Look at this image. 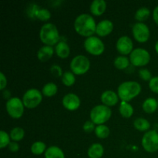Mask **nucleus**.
Instances as JSON below:
<instances>
[{
	"mask_svg": "<svg viewBox=\"0 0 158 158\" xmlns=\"http://www.w3.org/2000/svg\"><path fill=\"white\" fill-rule=\"evenodd\" d=\"M35 17H36L40 21L46 22L51 18V12H49V9L41 8V9H38L35 11Z\"/></svg>",
	"mask_w": 158,
	"mask_h": 158,
	"instance_id": "7c9ffc66",
	"label": "nucleus"
},
{
	"mask_svg": "<svg viewBox=\"0 0 158 158\" xmlns=\"http://www.w3.org/2000/svg\"><path fill=\"white\" fill-rule=\"evenodd\" d=\"M2 95H3V97L7 100H9V99H11L12 97H11L10 91L8 90V89H5V90L2 91Z\"/></svg>",
	"mask_w": 158,
	"mask_h": 158,
	"instance_id": "ea45409f",
	"label": "nucleus"
},
{
	"mask_svg": "<svg viewBox=\"0 0 158 158\" xmlns=\"http://www.w3.org/2000/svg\"><path fill=\"white\" fill-rule=\"evenodd\" d=\"M62 104L67 110L75 111L80 108L81 105V100L78 95L73 93H69L63 97Z\"/></svg>",
	"mask_w": 158,
	"mask_h": 158,
	"instance_id": "ddd939ff",
	"label": "nucleus"
},
{
	"mask_svg": "<svg viewBox=\"0 0 158 158\" xmlns=\"http://www.w3.org/2000/svg\"><path fill=\"white\" fill-rule=\"evenodd\" d=\"M8 149L12 153H15L17 151H19V144L18 143V142L15 141H11V143H9V145L8 146Z\"/></svg>",
	"mask_w": 158,
	"mask_h": 158,
	"instance_id": "4c0bfd02",
	"label": "nucleus"
},
{
	"mask_svg": "<svg viewBox=\"0 0 158 158\" xmlns=\"http://www.w3.org/2000/svg\"><path fill=\"white\" fill-rule=\"evenodd\" d=\"M114 30V23L109 19H103L97 24L96 34L99 37H105L109 35Z\"/></svg>",
	"mask_w": 158,
	"mask_h": 158,
	"instance_id": "2eb2a0df",
	"label": "nucleus"
},
{
	"mask_svg": "<svg viewBox=\"0 0 158 158\" xmlns=\"http://www.w3.org/2000/svg\"><path fill=\"white\" fill-rule=\"evenodd\" d=\"M95 124L91 121L90 120H86L83 125V130L85 133H92L93 131H95Z\"/></svg>",
	"mask_w": 158,
	"mask_h": 158,
	"instance_id": "f704fd0d",
	"label": "nucleus"
},
{
	"mask_svg": "<svg viewBox=\"0 0 158 158\" xmlns=\"http://www.w3.org/2000/svg\"><path fill=\"white\" fill-rule=\"evenodd\" d=\"M116 49L121 56L130 55L134 50V43L128 35H122L116 43Z\"/></svg>",
	"mask_w": 158,
	"mask_h": 158,
	"instance_id": "f8f14e48",
	"label": "nucleus"
},
{
	"mask_svg": "<svg viewBox=\"0 0 158 158\" xmlns=\"http://www.w3.org/2000/svg\"><path fill=\"white\" fill-rule=\"evenodd\" d=\"M43 96L41 91L32 88L25 92L22 100H23L25 107L28 109H34L42 103Z\"/></svg>",
	"mask_w": 158,
	"mask_h": 158,
	"instance_id": "6e6552de",
	"label": "nucleus"
},
{
	"mask_svg": "<svg viewBox=\"0 0 158 158\" xmlns=\"http://www.w3.org/2000/svg\"><path fill=\"white\" fill-rule=\"evenodd\" d=\"M132 34L136 41L144 43L149 40L151 31L144 23H136L132 27Z\"/></svg>",
	"mask_w": 158,
	"mask_h": 158,
	"instance_id": "9b49d317",
	"label": "nucleus"
},
{
	"mask_svg": "<svg viewBox=\"0 0 158 158\" xmlns=\"http://www.w3.org/2000/svg\"><path fill=\"white\" fill-rule=\"evenodd\" d=\"M112 116V110L110 107L105 106L103 104L96 105L91 109L89 113L90 120L95 125L105 124Z\"/></svg>",
	"mask_w": 158,
	"mask_h": 158,
	"instance_id": "20e7f679",
	"label": "nucleus"
},
{
	"mask_svg": "<svg viewBox=\"0 0 158 158\" xmlns=\"http://www.w3.org/2000/svg\"><path fill=\"white\" fill-rule=\"evenodd\" d=\"M134 127L140 132H148L151 128V123L147 119L138 117L134 121Z\"/></svg>",
	"mask_w": 158,
	"mask_h": 158,
	"instance_id": "5701e85b",
	"label": "nucleus"
},
{
	"mask_svg": "<svg viewBox=\"0 0 158 158\" xmlns=\"http://www.w3.org/2000/svg\"><path fill=\"white\" fill-rule=\"evenodd\" d=\"M130 62L137 67L147 66L151 61V54L143 48H136L130 54Z\"/></svg>",
	"mask_w": 158,
	"mask_h": 158,
	"instance_id": "1a4fd4ad",
	"label": "nucleus"
},
{
	"mask_svg": "<svg viewBox=\"0 0 158 158\" xmlns=\"http://www.w3.org/2000/svg\"><path fill=\"white\" fill-rule=\"evenodd\" d=\"M103 154L104 148L101 143H93L87 150V156L89 158H102Z\"/></svg>",
	"mask_w": 158,
	"mask_h": 158,
	"instance_id": "6ab92c4d",
	"label": "nucleus"
},
{
	"mask_svg": "<svg viewBox=\"0 0 158 158\" xmlns=\"http://www.w3.org/2000/svg\"><path fill=\"white\" fill-rule=\"evenodd\" d=\"M141 85L136 81H125L119 85L117 94L121 101L130 102L141 92Z\"/></svg>",
	"mask_w": 158,
	"mask_h": 158,
	"instance_id": "f03ea898",
	"label": "nucleus"
},
{
	"mask_svg": "<svg viewBox=\"0 0 158 158\" xmlns=\"http://www.w3.org/2000/svg\"><path fill=\"white\" fill-rule=\"evenodd\" d=\"M54 52H55V48L53 46H43L42 47L40 48L38 51H37V58L42 63H46L48 60H50L53 56Z\"/></svg>",
	"mask_w": 158,
	"mask_h": 158,
	"instance_id": "f3484780",
	"label": "nucleus"
},
{
	"mask_svg": "<svg viewBox=\"0 0 158 158\" xmlns=\"http://www.w3.org/2000/svg\"><path fill=\"white\" fill-rule=\"evenodd\" d=\"M149 88L152 92L158 94V77H152L149 81Z\"/></svg>",
	"mask_w": 158,
	"mask_h": 158,
	"instance_id": "c9c22d12",
	"label": "nucleus"
},
{
	"mask_svg": "<svg viewBox=\"0 0 158 158\" xmlns=\"http://www.w3.org/2000/svg\"><path fill=\"white\" fill-rule=\"evenodd\" d=\"M7 86V78L2 72L0 73V89L2 91L5 90Z\"/></svg>",
	"mask_w": 158,
	"mask_h": 158,
	"instance_id": "e433bc0d",
	"label": "nucleus"
},
{
	"mask_svg": "<svg viewBox=\"0 0 158 158\" xmlns=\"http://www.w3.org/2000/svg\"><path fill=\"white\" fill-rule=\"evenodd\" d=\"M154 49H155V51L158 54V40L157 42H156L155 43V46H154Z\"/></svg>",
	"mask_w": 158,
	"mask_h": 158,
	"instance_id": "a19ab883",
	"label": "nucleus"
},
{
	"mask_svg": "<svg viewBox=\"0 0 158 158\" xmlns=\"http://www.w3.org/2000/svg\"><path fill=\"white\" fill-rule=\"evenodd\" d=\"M44 157L45 158H65V154L59 147L50 146L46 149Z\"/></svg>",
	"mask_w": 158,
	"mask_h": 158,
	"instance_id": "4be33fe9",
	"label": "nucleus"
},
{
	"mask_svg": "<svg viewBox=\"0 0 158 158\" xmlns=\"http://www.w3.org/2000/svg\"><path fill=\"white\" fill-rule=\"evenodd\" d=\"M151 14V10L148 8L141 7L136 11L134 18L137 20V23H143L149 18Z\"/></svg>",
	"mask_w": 158,
	"mask_h": 158,
	"instance_id": "bb28decb",
	"label": "nucleus"
},
{
	"mask_svg": "<svg viewBox=\"0 0 158 158\" xmlns=\"http://www.w3.org/2000/svg\"><path fill=\"white\" fill-rule=\"evenodd\" d=\"M141 145L145 151L155 153L158 151V132L156 130H151L143 134L141 139Z\"/></svg>",
	"mask_w": 158,
	"mask_h": 158,
	"instance_id": "9d476101",
	"label": "nucleus"
},
{
	"mask_svg": "<svg viewBox=\"0 0 158 158\" xmlns=\"http://www.w3.org/2000/svg\"><path fill=\"white\" fill-rule=\"evenodd\" d=\"M158 108V102L154 97H148L145 99L142 103V109L146 114H151L157 111Z\"/></svg>",
	"mask_w": 158,
	"mask_h": 158,
	"instance_id": "aec40b11",
	"label": "nucleus"
},
{
	"mask_svg": "<svg viewBox=\"0 0 158 158\" xmlns=\"http://www.w3.org/2000/svg\"><path fill=\"white\" fill-rule=\"evenodd\" d=\"M62 83L64 86H72L76 83V75L71 71H66L63 73V76L61 77Z\"/></svg>",
	"mask_w": 158,
	"mask_h": 158,
	"instance_id": "c756f323",
	"label": "nucleus"
},
{
	"mask_svg": "<svg viewBox=\"0 0 158 158\" xmlns=\"http://www.w3.org/2000/svg\"><path fill=\"white\" fill-rule=\"evenodd\" d=\"M41 92L44 97H52L55 96L58 92V86L56 83H52V82L47 83L43 86Z\"/></svg>",
	"mask_w": 158,
	"mask_h": 158,
	"instance_id": "b1692460",
	"label": "nucleus"
},
{
	"mask_svg": "<svg viewBox=\"0 0 158 158\" xmlns=\"http://www.w3.org/2000/svg\"><path fill=\"white\" fill-rule=\"evenodd\" d=\"M97 24L92 15L88 13H82L79 15L74 20L73 27L77 33L81 36H93L96 33Z\"/></svg>",
	"mask_w": 158,
	"mask_h": 158,
	"instance_id": "f257e3e1",
	"label": "nucleus"
},
{
	"mask_svg": "<svg viewBox=\"0 0 158 158\" xmlns=\"http://www.w3.org/2000/svg\"><path fill=\"white\" fill-rule=\"evenodd\" d=\"M106 6L104 0H94L89 6V12L93 15L100 16L106 12Z\"/></svg>",
	"mask_w": 158,
	"mask_h": 158,
	"instance_id": "dca6fc26",
	"label": "nucleus"
},
{
	"mask_svg": "<svg viewBox=\"0 0 158 158\" xmlns=\"http://www.w3.org/2000/svg\"><path fill=\"white\" fill-rule=\"evenodd\" d=\"M119 112L123 118L128 119L134 115V110L129 102L121 101L119 106Z\"/></svg>",
	"mask_w": 158,
	"mask_h": 158,
	"instance_id": "412c9836",
	"label": "nucleus"
},
{
	"mask_svg": "<svg viewBox=\"0 0 158 158\" xmlns=\"http://www.w3.org/2000/svg\"><path fill=\"white\" fill-rule=\"evenodd\" d=\"M40 39L46 46H56L60 41V35L56 26L47 23L42 26L40 30Z\"/></svg>",
	"mask_w": 158,
	"mask_h": 158,
	"instance_id": "7ed1b4c3",
	"label": "nucleus"
},
{
	"mask_svg": "<svg viewBox=\"0 0 158 158\" xmlns=\"http://www.w3.org/2000/svg\"><path fill=\"white\" fill-rule=\"evenodd\" d=\"M55 52L60 59H66L70 54V47L66 42L60 40L55 46Z\"/></svg>",
	"mask_w": 158,
	"mask_h": 158,
	"instance_id": "a211bd4d",
	"label": "nucleus"
},
{
	"mask_svg": "<svg viewBox=\"0 0 158 158\" xmlns=\"http://www.w3.org/2000/svg\"><path fill=\"white\" fill-rule=\"evenodd\" d=\"M6 109L8 114L12 119H20L24 114L25 106L22 99L12 97L6 101Z\"/></svg>",
	"mask_w": 158,
	"mask_h": 158,
	"instance_id": "0eeeda50",
	"label": "nucleus"
},
{
	"mask_svg": "<svg viewBox=\"0 0 158 158\" xmlns=\"http://www.w3.org/2000/svg\"><path fill=\"white\" fill-rule=\"evenodd\" d=\"M46 149H47V147L46 144L44 142L41 141V140H38V141H35L31 145L30 151L32 152V154L35 156H40L42 154H45Z\"/></svg>",
	"mask_w": 158,
	"mask_h": 158,
	"instance_id": "a878e982",
	"label": "nucleus"
},
{
	"mask_svg": "<svg viewBox=\"0 0 158 158\" xmlns=\"http://www.w3.org/2000/svg\"><path fill=\"white\" fill-rule=\"evenodd\" d=\"M157 102H158V100H157Z\"/></svg>",
	"mask_w": 158,
	"mask_h": 158,
	"instance_id": "79ce46f5",
	"label": "nucleus"
},
{
	"mask_svg": "<svg viewBox=\"0 0 158 158\" xmlns=\"http://www.w3.org/2000/svg\"><path fill=\"white\" fill-rule=\"evenodd\" d=\"M131 62H130V59L128 57L125 56H119L114 59V65L115 68L120 70H123L129 67Z\"/></svg>",
	"mask_w": 158,
	"mask_h": 158,
	"instance_id": "393cba45",
	"label": "nucleus"
},
{
	"mask_svg": "<svg viewBox=\"0 0 158 158\" xmlns=\"http://www.w3.org/2000/svg\"><path fill=\"white\" fill-rule=\"evenodd\" d=\"M138 74L140 78L146 82H149L153 77L151 71L148 70V69H144V68H141L139 69Z\"/></svg>",
	"mask_w": 158,
	"mask_h": 158,
	"instance_id": "473e14b6",
	"label": "nucleus"
},
{
	"mask_svg": "<svg viewBox=\"0 0 158 158\" xmlns=\"http://www.w3.org/2000/svg\"><path fill=\"white\" fill-rule=\"evenodd\" d=\"M83 47L88 53L96 56L102 55L105 51V44L100 37L96 35L86 38L83 43Z\"/></svg>",
	"mask_w": 158,
	"mask_h": 158,
	"instance_id": "423d86ee",
	"label": "nucleus"
},
{
	"mask_svg": "<svg viewBox=\"0 0 158 158\" xmlns=\"http://www.w3.org/2000/svg\"><path fill=\"white\" fill-rule=\"evenodd\" d=\"M9 135H10L11 140L12 141H21L25 137V131L23 128L20 127H15L11 130Z\"/></svg>",
	"mask_w": 158,
	"mask_h": 158,
	"instance_id": "c85d7f7f",
	"label": "nucleus"
},
{
	"mask_svg": "<svg viewBox=\"0 0 158 158\" xmlns=\"http://www.w3.org/2000/svg\"><path fill=\"white\" fill-rule=\"evenodd\" d=\"M100 100L103 105L108 106V107H112L118 103L120 98H119L117 93L114 90L108 89V90H105L102 93L101 96H100Z\"/></svg>",
	"mask_w": 158,
	"mask_h": 158,
	"instance_id": "4468645a",
	"label": "nucleus"
},
{
	"mask_svg": "<svg viewBox=\"0 0 158 158\" xmlns=\"http://www.w3.org/2000/svg\"><path fill=\"white\" fill-rule=\"evenodd\" d=\"M49 71H50L51 74L55 77H62L63 74L61 66L57 64L52 65L50 69H49Z\"/></svg>",
	"mask_w": 158,
	"mask_h": 158,
	"instance_id": "72a5a7b5",
	"label": "nucleus"
},
{
	"mask_svg": "<svg viewBox=\"0 0 158 158\" xmlns=\"http://www.w3.org/2000/svg\"><path fill=\"white\" fill-rule=\"evenodd\" d=\"M152 15H153V19H154V23H155L157 25H158V6H156V7L154 9V10H153Z\"/></svg>",
	"mask_w": 158,
	"mask_h": 158,
	"instance_id": "58836bf2",
	"label": "nucleus"
},
{
	"mask_svg": "<svg viewBox=\"0 0 158 158\" xmlns=\"http://www.w3.org/2000/svg\"><path fill=\"white\" fill-rule=\"evenodd\" d=\"M94 133H95V135L97 136V138L106 139L110 134V130L105 124L98 125V126H96Z\"/></svg>",
	"mask_w": 158,
	"mask_h": 158,
	"instance_id": "cd10ccee",
	"label": "nucleus"
},
{
	"mask_svg": "<svg viewBox=\"0 0 158 158\" xmlns=\"http://www.w3.org/2000/svg\"><path fill=\"white\" fill-rule=\"evenodd\" d=\"M11 137L9 134H8L6 131H0V148L4 149L6 147L9 145L11 143Z\"/></svg>",
	"mask_w": 158,
	"mask_h": 158,
	"instance_id": "2f4dec72",
	"label": "nucleus"
},
{
	"mask_svg": "<svg viewBox=\"0 0 158 158\" xmlns=\"http://www.w3.org/2000/svg\"><path fill=\"white\" fill-rule=\"evenodd\" d=\"M69 67L76 76L84 75L90 69V61L86 56L77 55L71 60Z\"/></svg>",
	"mask_w": 158,
	"mask_h": 158,
	"instance_id": "39448f33",
	"label": "nucleus"
}]
</instances>
